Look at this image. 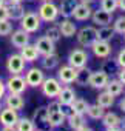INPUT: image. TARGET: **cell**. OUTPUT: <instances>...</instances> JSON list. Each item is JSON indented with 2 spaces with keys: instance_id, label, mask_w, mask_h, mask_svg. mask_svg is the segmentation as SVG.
Instances as JSON below:
<instances>
[{
  "instance_id": "obj_1",
  "label": "cell",
  "mask_w": 125,
  "mask_h": 131,
  "mask_svg": "<svg viewBox=\"0 0 125 131\" xmlns=\"http://www.w3.org/2000/svg\"><path fill=\"white\" fill-rule=\"evenodd\" d=\"M39 17L42 22H46V23H53L57 20V17L60 16L59 14V6L54 5L53 2H42V5L39 6V11H37Z\"/></svg>"
},
{
  "instance_id": "obj_2",
  "label": "cell",
  "mask_w": 125,
  "mask_h": 131,
  "mask_svg": "<svg viewBox=\"0 0 125 131\" xmlns=\"http://www.w3.org/2000/svg\"><path fill=\"white\" fill-rule=\"evenodd\" d=\"M77 43L84 48H90L97 40V29L94 26H84L76 32Z\"/></svg>"
},
{
  "instance_id": "obj_3",
  "label": "cell",
  "mask_w": 125,
  "mask_h": 131,
  "mask_svg": "<svg viewBox=\"0 0 125 131\" xmlns=\"http://www.w3.org/2000/svg\"><path fill=\"white\" fill-rule=\"evenodd\" d=\"M33 122L36 126V131H51L53 126L48 120V110L46 106H39L33 114Z\"/></svg>"
},
{
  "instance_id": "obj_4",
  "label": "cell",
  "mask_w": 125,
  "mask_h": 131,
  "mask_svg": "<svg viewBox=\"0 0 125 131\" xmlns=\"http://www.w3.org/2000/svg\"><path fill=\"white\" fill-rule=\"evenodd\" d=\"M5 86H6V91L8 93H13V94H23L25 90L28 88L25 77L20 76V74H11L6 79Z\"/></svg>"
},
{
  "instance_id": "obj_5",
  "label": "cell",
  "mask_w": 125,
  "mask_h": 131,
  "mask_svg": "<svg viewBox=\"0 0 125 131\" xmlns=\"http://www.w3.org/2000/svg\"><path fill=\"white\" fill-rule=\"evenodd\" d=\"M40 23H42V20H40L39 14H37V13H33V11L25 13V16H23L22 20H20L22 29H25V31L29 32V34L37 32V31L40 29Z\"/></svg>"
},
{
  "instance_id": "obj_6",
  "label": "cell",
  "mask_w": 125,
  "mask_h": 131,
  "mask_svg": "<svg viewBox=\"0 0 125 131\" xmlns=\"http://www.w3.org/2000/svg\"><path fill=\"white\" fill-rule=\"evenodd\" d=\"M42 88V94L48 99H54L57 97V94L60 93L62 90V83L59 82V79H54V77H45V80L42 82L40 85Z\"/></svg>"
},
{
  "instance_id": "obj_7",
  "label": "cell",
  "mask_w": 125,
  "mask_h": 131,
  "mask_svg": "<svg viewBox=\"0 0 125 131\" xmlns=\"http://www.w3.org/2000/svg\"><path fill=\"white\" fill-rule=\"evenodd\" d=\"M26 67V60L22 54H11L6 60V70L9 74H22Z\"/></svg>"
},
{
  "instance_id": "obj_8",
  "label": "cell",
  "mask_w": 125,
  "mask_h": 131,
  "mask_svg": "<svg viewBox=\"0 0 125 131\" xmlns=\"http://www.w3.org/2000/svg\"><path fill=\"white\" fill-rule=\"evenodd\" d=\"M87 62H88V52L82 48H76L70 52L68 56V65H71L73 68L79 70V68H84L87 67Z\"/></svg>"
},
{
  "instance_id": "obj_9",
  "label": "cell",
  "mask_w": 125,
  "mask_h": 131,
  "mask_svg": "<svg viewBox=\"0 0 125 131\" xmlns=\"http://www.w3.org/2000/svg\"><path fill=\"white\" fill-rule=\"evenodd\" d=\"M25 80L26 85L31 88H39L42 85V82L45 80V73L40 68H29L25 73Z\"/></svg>"
},
{
  "instance_id": "obj_10",
  "label": "cell",
  "mask_w": 125,
  "mask_h": 131,
  "mask_svg": "<svg viewBox=\"0 0 125 131\" xmlns=\"http://www.w3.org/2000/svg\"><path fill=\"white\" fill-rule=\"evenodd\" d=\"M76 74H77V70L73 68L71 65H64L62 68H59V73H57V79L60 83L64 85H71L76 82Z\"/></svg>"
},
{
  "instance_id": "obj_11",
  "label": "cell",
  "mask_w": 125,
  "mask_h": 131,
  "mask_svg": "<svg viewBox=\"0 0 125 131\" xmlns=\"http://www.w3.org/2000/svg\"><path fill=\"white\" fill-rule=\"evenodd\" d=\"M108 80H110V76L107 73H103V71H91L88 85L91 88H94V90H105Z\"/></svg>"
},
{
  "instance_id": "obj_12",
  "label": "cell",
  "mask_w": 125,
  "mask_h": 131,
  "mask_svg": "<svg viewBox=\"0 0 125 131\" xmlns=\"http://www.w3.org/2000/svg\"><path fill=\"white\" fill-rule=\"evenodd\" d=\"M34 45H36V48H37V51H39L40 56H46V54L56 52V43L49 37H46V36L39 37Z\"/></svg>"
},
{
  "instance_id": "obj_13",
  "label": "cell",
  "mask_w": 125,
  "mask_h": 131,
  "mask_svg": "<svg viewBox=\"0 0 125 131\" xmlns=\"http://www.w3.org/2000/svg\"><path fill=\"white\" fill-rule=\"evenodd\" d=\"M90 48H91L93 54H94L97 59H107V57H110V54H111V51H113L111 45H110L108 42H102V40H96Z\"/></svg>"
},
{
  "instance_id": "obj_14",
  "label": "cell",
  "mask_w": 125,
  "mask_h": 131,
  "mask_svg": "<svg viewBox=\"0 0 125 131\" xmlns=\"http://www.w3.org/2000/svg\"><path fill=\"white\" fill-rule=\"evenodd\" d=\"M91 14H93L91 5H88V3H80V2H79V3L76 5V8H74L73 17H74V20H77V22H85V20L91 19Z\"/></svg>"
},
{
  "instance_id": "obj_15",
  "label": "cell",
  "mask_w": 125,
  "mask_h": 131,
  "mask_svg": "<svg viewBox=\"0 0 125 131\" xmlns=\"http://www.w3.org/2000/svg\"><path fill=\"white\" fill-rule=\"evenodd\" d=\"M13 36H11V43H13V46H16V48H19V49H22L25 45H28L29 43V32H26L25 29H16V31H13L11 32Z\"/></svg>"
},
{
  "instance_id": "obj_16",
  "label": "cell",
  "mask_w": 125,
  "mask_h": 131,
  "mask_svg": "<svg viewBox=\"0 0 125 131\" xmlns=\"http://www.w3.org/2000/svg\"><path fill=\"white\" fill-rule=\"evenodd\" d=\"M76 99V91L71 88V86H62L60 93L57 94V100L60 102L62 106H70Z\"/></svg>"
},
{
  "instance_id": "obj_17",
  "label": "cell",
  "mask_w": 125,
  "mask_h": 131,
  "mask_svg": "<svg viewBox=\"0 0 125 131\" xmlns=\"http://www.w3.org/2000/svg\"><path fill=\"white\" fill-rule=\"evenodd\" d=\"M91 20H93V23H96L97 26H107V25H110V23L113 22V14H111V13H107V11H103V9L100 8V9L93 11Z\"/></svg>"
},
{
  "instance_id": "obj_18",
  "label": "cell",
  "mask_w": 125,
  "mask_h": 131,
  "mask_svg": "<svg viewBox=\"0 0 125 131\" xmlns=\"http://www.w3.org/2000/svg\"><path fill=\"white\" fill-rule=\"evenodd\" d=\"M17 120H19V114H17L16 110L8 108V106L0 110V123H2L3 126L5 125H14L16 126Z\"/></svg>"
},
{
  "instance_id": "obj_19",
  "label": "cell",
  "mask_w": 125,
  "mask_h": 131,
  "mask_svg": "<svg viewBox=\"0 0 125 131\" xmlns=\"http://www.w3.org/2000/svg\"><path fill=\"white\" fill-rule=\"evenodd\" d=\"M77 3H79V0H62L59 5V14L64 19H71Z\"/></svg>"
},
{
  "instance_id": "obj_20",
  "label": "cell",
  "mask_w": 125,
  "mask_h": 131,
  "mask_svg": "<svg viewBox=\"0 0 125 131\" xmlns=\"http://www.w3.org/2000/svg\"><path fill=\"white\" fill-rule=\"evenodd\" d=\"M5 105L8 108H13V110L19 111V110H22L25 106V99H23L22 94H13V93H9L8 96H5Z\"/></svg>"
},
{
  "instance_id": "obj_21",
  "label": "cell",
  "mask_w": 125,
  "mask_h": 131,
  "mask_svg": "<svg viewBox=\"0 0 125 131\" xmlns=\"http://www.w3.org/2000/svg\"><path fill=\"white\" fill-rule=\"evenodd\" d=\"M48 120L53 128H59L67 122V114L64 110H56V111H48Z\"/></svg>"
},
{
  "instance_id": "obj_22",
  "label": "cell",
  "mask_w": 125,
  "mask_h": 131,
  "mask_svg": "<svg viewBox=\"0 0 125 131\" xmlns=\"http://www.w3.org/2000/svg\"><path fill=\"white\" fill-rule=\"evenodd\" d=\"M59 29H60V34L64 37H73L77 32V26L71 19H64L59 23Z\"/></svg>"
},
{
  "instance_id": "obj_23",
  "label": "cell",
  "mask_w": 125,
  "mask_h": 131,
  "mask_svg": "<svg viewBox=\"0 0 125 131\" xmlns=\"http://www.w3.org/2000/svg\"><path fill=\"white\" fill-rule=\"evenodd\" d=\"M67 122H68L70 128H71V129H74V131H76L77 128H80V126L87 125L85 114H80V113H73V111L67 116Z\"/></svg>"
},
{
  "instance_id": "obj_24",
  "label": "cell",
  "mask_w": 125,
  "mask_h": 131,
  "mask_svg": "<svg viewBox=\"0 0 125 131\" xmlns=\"http://www.w3.org/2000/svg\"><path fill=\"white\" fill-rule=\"evenodd\" d=\"M20 54H22V57H23L26 62H36V60L40 57V54H39L36 45H31V43L25 45V46L20 49Z\"/></svg>"
},
{
  "instance_id": "obj_25",
  "label": "cell",
  "mask_w": 125,
  "mask_h": 131,
  "mask_svg": "<svg viewBox=\"0 0 125 131\" xmlns=\"http://www.w3.org/2000/svg\"><path fill=\"white\" fill-rule=\"evenodd\" d=\"M100 120H102V123H103L105 128H116V126H120L122 122H123L116 113H105Z\"/></svg>"
},
{
  "instance_id": "obj_26",
  "label": "cell",
  "mask_w": 125,
  "mask_h": 131,
  "mask_svg": "<svg viewBox=\"0 0 125 131\" xmlns=\"http://www.w3.org/2000/svg\"><path fill=\"white\" fill-rule=\"evenodd\" d=\"M105 90H107L113 97H117V96H120V94L123 93V83H122L119 79H111V80H108Z\"/></svg>"
},
{
  "instance_id": "obj_27",
  "label": "cell",
  "mask_w": 125,
  "mask_h": 131,
  "mask_svg": "<svg viewBox=\"0 0 125 131\" xmlns=\"http://www.w3.org/2000/svg\"><path fill=\"white\" fill-rule=\"evenodd\" d=\"M42 68L43 70H54L57 65H59V56L56 52H51V54H46V56H42Z\"/></svg>"
},
{
  "instance_id": "obj_28",
  "label": "cell",
  "mask_w": 125,
  "mask_h": 131,
  "mask_svg": "<svg viewBox=\"0 0 125 131\" xmlns=\"http://www.w3.org/2000/svg\"><path fill=\"white\" fill-rule=\"evenodd\" d=\"M8 9H9V20H22V17L25 16V8L22 3H9Z\"/></svg>"
},
{
  "instance_id": "obj_29",
  "label": "cell",
  "mask_w": 125,
  "mask_h": 131,
  "mask_svg": "<svg viewBox=\"0 0 125 131\" xmlns=\"http://www.w3.org/2000/svg\"><path fill=\"white\" fill-rule=\"evenodd\" d=\"M96 103H97L99 106H102L103 110H107V108H111V106H113V103H114V97L105 90V91H102V93L97 96Z\"/></svg>"
},
{
  "instance_id": "obj_30",
  "label": "cell",
  "mask_w": 125,
  "mask_h": 131,
  "mask_svg": "<svg viewBox=\"0 0 125 131\" xmlns=\"http://www.w3.org/2000/svg\"><path fill=\"white\" fill-rule=\"evenodd\" d=\"M100 71L107 73L108 76H110V74H117V71H119V65H117L116 59L113 60V59H108V57H107V59H105V60L102 62Z\"/></svg>"
},
{
  "instance_id": "obj_31",
  "label": "cell",
  "mask_w": 125,
  "mask_h": 131,
  "mask_svg": "<svg viewBox=\"0 0 125 131\" xmlns=\"http://www.w3.org/2000/svg\"><path fill=\"white\" fill-rule=\"evenodd\" d=\"M114 29L113 26L107 25V26H99L97 29V40H102V42H110L113 37H114Z\"/></svg>"
},
{
  "instance_id": "obj_32",
  "label": "cell",
  "mask_w": 125,
  "mask_h": 131,
  "mask_svg": "<svg viewBox=\"0 0 125 131\" xmlns=\"http://www.w3.org/2000/svg\"><path fill=\"white\" fill-rule=\"evenodd\" d=\"M90 76H91V71L87 67L79 68L77 70V74H76V83L80 85V86H87L88 82H90Z\"/></svg>"
},
{
  "instance_id": "obj_33",
  "label": "cell",
  "mask_w": 125,
  "mask_h": 131,
  "mask_svg": "<svg viewBox=\"0 0 125 131\" xmlns=\"http://www.w3.org/2000/svg\"><path fill=\"white\" fill-rule=\"evenodd\" d=\"M16 129H17V131H36V126H34L33 119L19 117V120H17V123H16Z\"/></svg>"
},
{
  "instance_id": "obj_34",
  "label": "cell",
  "mask_w": 125,
  "mask_h": 131,
  "mask_svg": "<svg viewBox=\"0 0 125 131\" xmlns=\"http://www.w3.org/2000/svg\"><path fill=\"white\" fill-rule=\"evenodd\" d=\"M88 102L85 100V99H74V102L70 105V110L73 111V113H80V114H85L87 113V110H88Z\"/></svg>"
},
{
  "instance_id": "obj_35",
  "label": "cell",
  "mask_w": 125,
  "mask_h": 131,
  "mask_svg": "<svg viewBox=\"0 0 125 131\" xmlns=\"http://www.w3.org/2000/svg\"><path fill=\"white\" fill-rule=\"evenodd\" d=\"M85 114H87L90 119L99 120V119H102V116L105 114V110H103L102 106H99L97 103H94V105H88V110H87Z\"/></svg>"
},
{
  "instance_id": "obj_36",
  "label": "cell",
  "mask_w": 125,
  "mask_h": 131,
  "mask_svg": "<svg viewBox=\"0 0 125 131\" xmlns=\"http://www.w3.org/2000/svg\"><path fill=\"white\" fill-rule=\"evenodd\" d=\"M45 36H46V37H49L54 43H56V42H59V40H60V37H62L60 29H59V25H51V26H48V28H46V31H45Z\"/></svg>"
},
{
  "instance_id": "obj_37",
  "label": "cell",
  "mask_w": 125,
  "mask_h": 131,
  "mask_svg": "<svg viewBox=\"0 0 125 131\" xmlns=\"http://www.w3.org/2000/svg\"><path fill=\"white\" fill-rule=\"evenodd\" d=\"M113 29L117 34H122V36L125 34V16H120L113 22Z\"/></svg>"
},
{
  "instance_id": "obj_38",
  "label": "cell",
  "mask_w": 125,
  "mask_h": 131,
  "mask_svg": "<svg viewBox=\"0 0 125 131\" xmlns=\"http://www.w3.org/2000/svg\"><path fill=\"white\" fill-rule=\"evenodd\" d=\"M100 8L107 13H114L117 9V0H100Z\"/></svg>"
},
{
  "instance_id": "obj_39",
  "label": "cell",
  "mask_w": 125,
  "mask_h": 131,
  "mask_svg": "<svg viewBox=\"0 0 125 131\" xmlns=\"http://www.w3.org/2000/svg\"><path fill=\"white\" fill-rule=\"evenodd\" d=\"M13 32V23L9 20H0V37L9 36Z\"/></svg>"
},
{
  "instance_id": "obj_40",
  "label": "cell",
  "mask_w": 125,
  "mask_h": 131,
  "mask_svg": "<svg viewBox=\"0 0 125 131\" xmlns=\"http://www.w3.org/2000/svg\"><path fill=\"white\" fill-rule=\"evenodd\" d=\"M116 62L119 65V68H125V48H122L116 57Z\"/></svg>"
},
{
  "instance_id": "obj_41",
  "label": "cell",
  "mask_w": 125,
  "mask_h": 131,
  "mask_svg": "<svg viewBox=\"0 0 125 131\" xmlns=\"http://www.w3.org/2000/svg\"><path fill=\"white\" fill-rule=\"evenodd\" d=\"M0 20H9L8 5H2V6H0Z\"/></svg>"
},
{
  "instance_id": "obj_42",
  "label": "cell",
  "mask_w": 125,
  "mask_h": 131,
  "mask_svg": "<svg viewBox=\"0 0 125 131\" xmlns=\"http://www.w3.org/2000/svg\"><path fill=\"white\" fill-rule=\"evenodd\" d=\"M5 93H6V86H5V82L0 79V102L3 100V97H5Z\"/></svg>"
},
{
  "instance_id": "obj_43",
  "label": "cell",
  "mask_w": 125,
  "mask_h": 131,
  "mask_svg": "<svg viewBox=\"0 0 125 131\" xmlns=\"http://www.w3.org/2000/svg\"><path fill=\"white\" fill-rule=\"evenodd\" d=\"M117 79L125 85V68H120V70L117 71Z\"/></svg>"
},
{
  "instance_id": "obj_44",
  "label": "cell",
  "mask_w": 125,
  "mask_h": 131,
  "mask_svg": "<svg viewBox=\"0 0 125 131\" xmlns=\"http://www.w3.org/2000/svg\"><path fill=\"white\" fill-rule=\"evenodd\" d=\"M2 131H17V129H16L14 125H5V126L2 128Z\"/></svg>"
},
{
  "instance_id": "obj_45",
  "label": "cell",
  "mask_w": 125,
  "mask_h": 131,
  "mask_svg": "<svg viewBox=\"0 0 125 131\" xmlns=\"http://www.w3.org/2000/svg\"><path fill=\"white\" fill-rule=\"evenodd\" d=\"M117 8L120 11H125V0H117Z\"/></svg>"
},
{
  "instance_id": "obj_46",
  "label": "cell",
  "mask_w": 125,
  "mask_h": 131,
  "mask_svg": "<svg viewBox=\"0 0 125 131\" xmlns=\"http://www.w3.org/2000/svg\"><path fill=\"white\" fill-rule=\"evenodd\" d=\"M76 131H94L93 128H90L88 125H84V126H80V128H77Z\"/></svg>"
},
{
  "instance_id": "obj_47",
  "label": "cell",
  "mask_w": 125,
  "mask_h": 131,
  "mask_svg": "<svg viewBox=\"0 0 125 131\" xmlns=\"http://www.w3.org/2000/svg\"><path fill=\"white\" fill-rule=\"evenodd\" d=\"M119 108H120V110H122V111L125 113V97H123V99H122V100L119 102Z\"/></svg>"
},
{
  "instance_id": "obj_48",
  "label": "cell",
  "mask_w": 125,
  "mask_h": 131,
  "mask_svg": "<svg viewBox=\"0 0 125 131\" xmlns=\"http://www.w3.org/2000/svg\"><path fill=\"white\" fill-rule=\"evenodd\" d=\"M105 131H123L120 126H116V128H105Z\"/></svg>"
},
{
  "instance_id": "obj_49",
  "label": "cell",
  "mask_w": 125,
  "mask_h": 131,
  "mask_svg": "<svg viewBox=\"0 0 125 131\" xmlns=\"http://www.w3.org/2000/svg\"><path fill=\"white\" fill-rule=\"evenodd\" d=\"M79 2H80V3H88V5H91L94 0H79Z\"/></svg>"
},
{
  "instance_id": "obj_50",
  "label": "cell",
  "mask_w": 125,
  "mask_h": 131,
  "mask_svg": "<svg viewBox=\"0 0 125 131\" xmlns=\"http://www.w3.org/2000/svg\"><path fill=\"white\" fill-rule=\"evenodd\" d=\"M23 0H9V3H22Z\"/></svg>"
},
{
  "instance_id": "obj_51",
  "label": "cell",
  "mask_w": 125,
  "mask_h": 131,
  "mask_svg": "<svg viewBox=\"0 0 125 131\" xmlns=\"http://www.w3.org/2000/svg\"><path fill=\"white\" fill-rule=\"evenodd\" d=\"M2 5H6V0H0V6Z\"/></svg>"
},
{
  "instance_id": "obj_52",
  "label": "cell",
  "mask_w": 125,
  "mask_h": 131,
  "mask_svg": "<svg viewBox=\"0 0 125 131\" xmlns=\"http://www.w3.org/2000/svg\"><path fill=\"white\" fill-rule=\"evenodd\" d=\"M42 2H53V0H42Z\"/></svg>"
},
{
  "instance_id": "obj_53",
  "label": "cell",
  "mask_w": 125,
  "mask_h": 131,
  "mask_svg": "<svg viewBox=\"0 0 125 131\" xmlns=\"http://www.w3.org/2000/svg\"><path fill=\"white\" fill-rule=\"evenodd\" d=\"M0 110H2V103H0Z\"/></svg>"
},
{
  "instance_id": "obj_54",
  "label": "cell",
  "mask_w": 125,
  "mask_h": 131,
  "mask_svg": "<svg viewBox=\"0 0 125 131\" xmlns=\"http://www.w3.org/2000/svg\"><path fill=\"white\" fill-rule=\"evenodd\" d=\"M123 39H125V34H123Z\"/></svg>"
},
{
  "instance_id": "obj_55",
  "label": "cell",
  "mask_w": 125,
  "mask_h": 131,
  "mask_svg": "<svg viewBox=\"0 0 125 131\" xmlns=\"http://www.w3.org/2000/svg\"><path fill=\"white\" fill-rule=\"evenodd\" d=\"M60 131H64V129H60Z\"/></svg>"
}]
</instances>
